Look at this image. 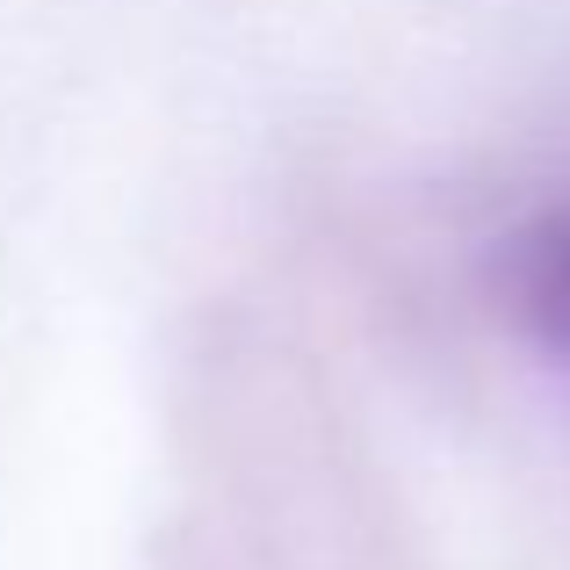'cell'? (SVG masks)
Here are the masks:
<instances>
[{
	"instance_id": "cell-1",
	"label": "cell",
	"mask_w": 570,
	"mask_h": 570,
	"mask_svg": "<svg viewBox=\"0 0 570 570\" xmlns=\"http://www.w3.org/2000/svg\"><path fill=\"white\" fill-rule=\"evenodd\" d=\"M505 296H513L520 325L570 362V203H557L549 217H534L528 232L513 238Z\"/></svg>"
}]
</instances>
